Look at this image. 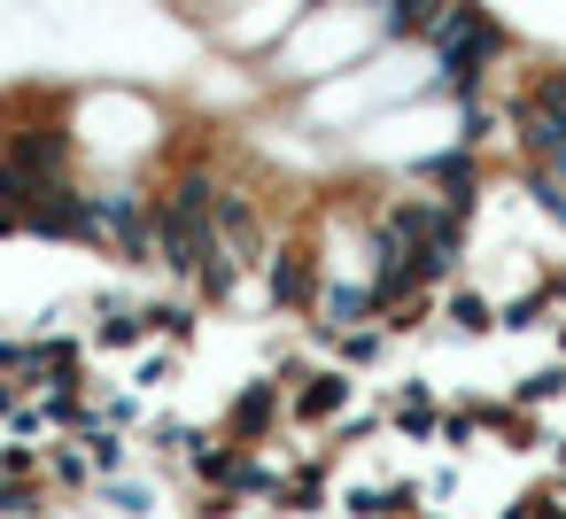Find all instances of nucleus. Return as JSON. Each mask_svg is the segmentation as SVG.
<instances>
[{
    "label": "nucleus",
    "instance_id": "423d86ee",
    "mask_svg": "<svg viewBox=\"0 0 566 519\" xmlns=\"http://www.w3.org/2000/svg\"><path fill=\"white\" fill-rule=\"evenodd\" d=\"M280 426H287V388H280L272 372H264V380H249V388L226 403V419H218V434H226V442H241V449H264Z\"/></svg>",
    "mask_w": 566,
    "mask_h": 519
},
{
    "label": "nucleus",
    "instance_id": "2f4dec72",
    "mask_svg": "<svg viewBox=\"0 0 566 519\" xmlns=\"http://www.w3.org/2000/svg\"><path fill=\"white\" fill-rule=\"evenodd\" d=\"M419 488H427V496H434V504H442V496H458V465H434V473H427V480H419Z\"/></svg>",
    "mask_w": 566,
    "mask_h": 519
},
{
    "label": "nucleus",
    "instance_id": "39448f33",
    "mask_svg": "<svg viewBox=\"0 0 566 519\" xmlns=\"http://www.w3.org/2000/svg\"><path fill=\"white\" fill-rule=\"evenodd\" d=\"M24 233H32V241H78V248H94V210H86V179L40 187V194H32V210H24Z\"/></svg>",
    "mask_w": 566,
    "mask_h": 519
},
{
    "label": "nucleus",
    "instance_id": "6e6552de",
    "mask_svg": "<svg viewBox=\"0 0 566 519\" xmlns=\"http://www.w3.org/2000/svg\"><path fill=\"white\" fill-rule=\"evenodd\" d=\"M210 225H218V248H226L241 272H256V264H264V248H272V241H264V210L249 202V187H233V179H226V187H218Z\"/></svg>",
    "mask_w": 566,
    "mask_h": 519
},
{
    "label": "nucleus",
    "instance_id": "f8f14e48",
    "mask_svg": "<svg viewBox=\"0 0 566 519\" xmlns=\"http://www.w3.org/2000/svg\"><path fill=\"white\" fill-rule=\"evenodd\" d=\"M442 326H450V333H465V341H489V333H496V303H489L481 287L450 279V287H442Z\"/></svg>",
    "mask_w": 566,
    "mask_h": 519
},
{
    "label": "nucleus",
    "instance_id": "b1692460",
    "mask_svg": "<svg viewBox=\"0 0 566 519\" xmlns=\"http://www.w3.org/2000/svg\"><path fill=\"white\" fill-rule=\"evenodd\" d=\"M434 442H442V449H465V442H481V403H450V411L434 419Z\"/></svg>",
    "mask_w": 566,
    "mask_h": 519
},
{
    "label": "nucleus",
    "instance_id": "f257e3e1",
    "mask_svg": "<svg viewBox=\"0 0 566 519\" xmlns=\"http://www.w3.org/2000/svg\"><path fill=\"white\" fill-rule=\"evenodd\" d=\"M427 55H434V94L442 102H481V86L512 55V32L481 9V0H450L442 24L427 32Z\"/></svg>",
    "mask_w": 566,
    "mask_h": 519
},
{
    "label": "nucleus",
    "instance_id": "4c0bfd02",
    "mask_svg": "<svg viewBox=\"0 0 566 519\" xmlns=\"http://www.w3.org/2000/svg\"><path fill=\"white\" fill-rule=\"evenodd\" d=\"M357 9H373V17H380V9H388V0H357Z\"/></svg>",
    "mask_w": 566,
    "mask_h": 519
},
{
    "label": "nucleus",
    "instance_id": "7ed1b4c3",
    "mask_svg": "<svg viewBox=\"0 0 566 519\" xmlns=\"http://www.w3.org/2000/svg\"><path fill=\"white\" fill-rule=\"evenodd\" d=\"M318 279H326V248L311 233H280L264 248V303L287 310V318H311L318 310Z\"/></svg>",
    "mask_w": 566,
    "mask_h": 519
},
{
    "label": "nucleus",
    "instance_id": "ddd939ff",
    "mask_svg": "<svg viewBox=\"0 0 566 519\" xmlns=\"http://www.w3.org/2000/svg\"><path fill=\"white\" fill-rule=\"evenodd\" d=\"M434 419H442L434 388H427V380H403L396 403H388V434H403V442H434Z\"/></svg>",
    "mask_w": 566,
    "mask_h": 519
},
{
    "label": "nucleus",
    "instance_id": "a878e982",
    "mask_svg": "<svg viewBox=\"0 0 566 519\" xmlns=\"http://www.w3.org/2000/svg\"><path fill=\"white\" fill-rule=\"evenodd\" d=\"M566 395V364H543V372H527L520 388H512V403H527V411H543V403H558Z\"/></svg>",
    "mask_w": 566,
    "mask_h": 519
},
{
    "label": "nucleus",
    "instance_id": "412c9836",
    "mask_svg": "<svg viewBox=\"0 0 566 519\" xmlns=\"http://www.w3.org/2000/svg\"><path fill=\"white\" fill-rule=\"evenodd\" d=\"M0 519H48V488H40L32 473L0 480Z\"/></svg>",
    "mask_w": 566,
    "mask_h": 519
},
{
    "label": "nucleus",
    "instance_id": "473e14b6",
    "mask_svg": "<svg viewBox=\"0 0 566 519\" xmlns=\"http://www.w3.org/2000/svg\"><path fill=\"white\" fill-rule=\"evenodd\" d=\"M496 519H535V488H520V496H512V504H504Z\"/></svg>",
    "mask_w": 566,
    "mask_h": 519
},
{
    "label": "nucleus",
    "instance_id": "e433bc0d",
    "mask_svg": "<svg viewBox=\"0 0 566 519\" xmlns=\"http://www.w3.org/2000/svg\"><path fill=\"white\" fill-rule=\"evenodd\" d=\"M551 457H558V473H566V434H558V442H551Z\"/></svg>",
    "mask_w": 566,
    "mask_h": 519
},
{
    "label": "nucleus",
    "instance_id": "f03ea898",
    "mask_svg": "<svg viewBox=\"0 0 566 519\" xmlns=\"http://www.w3.org/2000/svg\"><path fill=\"white\" fill-rule=\"evenodd\" d=\"M86 210H94V248L102 256H117L133 272L156 264V187L148 179H125V171L86 179Z\"/></svg>",
    "mask_w": 566,
    "mask_h": 519
},
{
    "label": "nucleus",
    "instance_id": "9b49d317",
    "mask_svg": "<svg viewBox=\"0 0 566 519\" xmlns=\"http://www.w3.org/2000/svg\"><path fill=\"white\" fill-rule=\"evenodd\" d=\"M442 9H450V0H388V9H380V55L427 40V32L442 24Z\"/></svg>",
    "mask_w": 566,
    "mask_h": 519
},
{
    "label": "nucleus",
    "instance_id": "f3484780",
    "mask_svg": "<svg viewBox=\"0 0 566 519\" xmlns=\"http://www.w3.org/2000/svg\"><path fill=\"white\" fill-rule=\"evenodd\" d=\"M520 194H527L551 225H566V171H551V163H520Z\"/></svg>",
    "mask_w": 566,
    "mask_h": 519
},
{
    "label": "nucleus",
    "instance_id": "ea45409f",
    "mask_svg": "<svg viewBox=\"0 0 566 519\" xmlns=\"http://www.w3.org/2000/svg\"><path fill=\"white\" fill-rule=\"evenodd\" d=\"M411 519H434V511H411Z\"/></svg>",
    "mask_w": 566,
    "mask_h": 519
},
{
    "label": "nucleus",
    "instance_id": "9d476101",
    "mask_svg": "<svg viewBox=\"0 0 566 519\" xmlns=\"http://www.w3.org/2000/svg\"><path fill=\"white\" fill-rule=\"evenodd\" d=\"M94 310H102V318H94V341H102V349H140V341H156V333H148V303L102 295Z\"/></svg>",
    "mask_w": 566,
    "mask_h": 519
},
{
    "label": "nucleus",
    "instance_id": "cd10ccee",
    "mask_svg": "<svg viewBox=\"0 0 566 519\" xmlns=\"http://www.w3.org/2000/svg\"><path fill=\"white\" fill-rule=\"evenodd\" d=\"M427 504V488L419 480H380V519H411Z\"/></svg>",
    "mask_w": 566,
    "mask_h": 519
},
{
    "label": "nucleus",
    "instance_id": "4be33fe9",
    "mask_svg": "<svg viewBox=\"0 0 566 519\" xmlns=\"http://www.w3.org/2000/svg\"><path fill=\"white\" fill-rule=\"evenodd\" d=\"M434 326V295H403V303H388L380 310V333L396 341V333H427Z\"/></svg>",
    "mask_w": 566,
    "mask_h": 519
},
{
    "label": "nucleus",
    "instance_id": "f704fd0d",
    "mask_svg": "<svg viewBox=\"0 0 566 519\" xmlns=\"http://www.w3.org/2000/svg\"><path fill=\"white\" fill-rule=\"evenodd\" d=\"M9 233H24V218H17V210H0V241H9Z\"/></svg>",
    "mask_w": 566,
    "mask_h": 519
},
{
    "label": "nucleus",
    "instance_id": "0eeeda50",
    "mask_svg": "<svg viewBox=\"0 0 566 519\" xmlns=\"http://www.w3.org/2000/svg\"><path fill=\"white\" fill-rule=\"evenodd\" d=\"M349 403H357V372H349V364H311V380L287 395V426H295V434L334 426V419H349Z\"/></svg>",
    "mask_w": 566,
    "mask_h": 519
},
{
    "label": "nucleus",
    "instance_id": "c756f323",
    "mask_svg": "<svg viewBox=\"0 0 566 519\" xmlns=\"http://www.w3.org/2000/svg\"><path fill=\"white\" fill-rule=\"evenodd\" d=\"M0 426H9L17 442H40V434H48V411H40V403H17V411L0 419Z\"/></svg>",
    "mask_w": 566,
    "mask_h": 519
},
{
    "label": "nucleus",
    "instance_id": "393cba45",
    "mask_svg": "<svg viewBox=\"0 0 566 519\" xmlns=\"http://www.w3.org/2000/svg\"><path fill=\"white\" fill-rule=\"evenodd\" d=\"M496 125H504V117H496L489 102H458V148H489Z\"/></svg>",
    "mask_w": 566,
    "mask_h": 519
},
{
    "label": "nucleus",
    "instance_id": "c9c22d12",
    "mask_svg": "<svg viewBox=\"0 0 566 519\" xmlns=\"http://www.w3.org/2000/svg\"><path fill=\"white\" fill-rule=\"evenodd\" d=\"M543 287H551V295H558V303H566V264H558V272H551V279H543Z\"/></svg>",
    "mask_w": 566,
    "mask_h": 519
},
{
    "label": "nucleus",
    "instance_id": "bb28decb",
    "mask_svg": "<svg viewBox=\"0 0 566 519\" xmlns=\"http://www.w3.org/2000/svg\"><path fill=\"white\" fill-rule=\"evenodd\" d=\"M102 496H109V511H125V519H148V511H156V496H148L140 480H102Z\"/></svg>",
    "mask_w": 566,
    "mask_h": 519
},
{
    "label": "nucleus",
    "instance_id": "72a5a7b5",
    "mask_svg": "<svg viewBox=\"0 0 566 519\" xmlns=\"http://www.w3.org/2000/svg\"><path fill=\"white\" fill-rule=\"evenodd\" d=\"M9 411H17V380H9V372H0V419H9Z\"/></svg>",
    "mask_w": 566,
    "mask_h": 519
},
{
    "label": "nucleus",
    "instance_id": "dca6fc26",
    "mask_svg": "<svg viewBox=\"0 0 566 519\" xmlns=\"http://www.w3.org/2000/svg\"><path fill=\"white\" fill-rule=\"evenodd\" d=\"M551 318H558V295H551V287H527V295L496 303V333H535V326H551Z\"/></svg>",
    "mask_w": 566,
    "mask_h": 519
},
{
    "label": "nucleus",
    "instance_id": "aec40b11",
    "mask_svg": "<svg viewBox=\"0 0 566 519\" xmlns=\"http://www.w3.org/2000/svg\"><path fill=\"white\" fill-rule=\"evenodd\" d=\"M71 442L94 457V473H117V465H125V426H109V419H94V426H86V434H71Z\"/></svg>",
    "mask_w": 566,
    "mask_h": 519
},
{
    "label": "nucleus",
    "instance_id": "c85d7f7f",
    "mask_svg": "<svg viewBox=\"0 0 566 519\" xmlns=\"http://www.w3.org/2000/svg\"><path fill=\"white\" fill-rule=\"evenodd\" d=\"M380 434V419L373 411H349V419H334V449H357V442H373Z\"/></svg>",
    "mask_w": 566,
    "mask_h": 519
},
{
    "label": "nucleus",
    "instance_id": "1a4fd4ad",
    "mask_svg": "<svg viewBox=\"0 0 566 519\" xmlns=\"http://www.w3.org/2000/svg\"><path fill=\"white\" fill-rule=\"evenodd\" d=\"M311 318L334 326V333H342V326H373V318H380V295H373V279H334V272H326Z\"/></svg>",
    "mask_w": 566,
    "mask_h": 519
},
{
    "label": "nucleus",
    "instance_id": "7c9ffc66",
    "mask_svg": "<svg viewBox=\"0 0 566 519\" xmlns=\"http://www.w3.org/2000/svg\"><path fill=\"white\" fill-rule=\"evenodd\" d=\"M342 511H349V519H380V480L349 488V496H342Z\"/></svg>",
    "mask_w": 566,
    "mask_h": 519
},
{
    "label": "nucleus",
    "instance_id": "2eb2a0df",
    "mask_svg": "<svg viewBox=\"0 0 566 519\" xmlns=\"http://www.w3.org/2000/svg\"><path fill=\"white\" fill-rule=\"evenodd\" d=\"M280 511H295V519H318L326 504H334V473H326V449H318V465H295L287 480H280V496H272Z\"/></svg>",
    "mask_w": 566,
    "mask_h": 519
},
{
    "label": "nucleus",
    "instance_id": "4468645a",
    "mask_svg": "<svg viewBox=\"0 0 566 519\" xmlns=\"http://www.w3.org/2000/svg\"><path fill=\"white\" fill-rule=\"evenodd\" d=\"M481 434H496L512 457H527V449H543L551 434H543V419L527 411V403H481Z\"/></svg>",
    "mask_w": 566,
    "mask_h": 519
},
{
    "label": "nucleus",
    "instance_id": "20e7f679",
    "mask_svg": "<svg viewBox=\"0 0 566 519\" xmlns=\"http://www.w3.org/2000/svg\"><path fill=\"white\" fill-rule=\"evenodd\" d=\"M403 179L419 187V194H434L442 210H458V218H473V202H481V187H489V156L481 148H434V156H419V163H403Z\"/></svg>",
    "mask_w": 566,
    "mask_h": 519
},
{
    "label": "nucleus",
    "instance_id": "6ab92c4d",
    "mask_svg": "<svg viewBox=\"0 0 566 519\" xmlns=\"http://www.w3.org/2000/svg\"><path fill=\"white\" fill-rule=\"evenodd\" d=\"M48 488H71V496L94 488V457H86L78 442H55V449H48Z\"/></svg>",
    "mask_w": 566,
    "mask_h": 519
},
{
    "label": "nucleus",
    "instance_id": "58836bf2",
    "mask_svg": "<svg viewBox=\"0 0 566 519\" xmlns=\"http://www.w3.org/2000/svg\"><path fill=\"white\" fill-rule=\"evenodd\" d=\"M558 357H566V318H558Z\"/></svg>",
    "mask_w": 566,
    "mask_h": 519
},
{
    "label": "nucleus",
    "instance_id": "5701e85b",
    "mask_svg": "<svg viewBox=\"0 0 566 519\" xmlns=\"http://www.w3.org/2000/svg\"><path fill=\"white\" fill-rule=\"evenodd\" d=\"M171 380H179V349H171V341H156V349L133 364V388H140V395H156V388H171Z\"/></svg>",
    "mask_w": 566,
    "mask_h": 519
},
{
    "label": "nucleus",
    "instance_id": "a211bd4d",
    "mask_svg": "<svg viewBox=\"0 0 566 519\" xmlns=\"http://www.w3.org/2000/svg\"><path fill=\"white\" fill-rule=\"evenodd\" d=\"M195 326H202V310H195V303H148V333H156V341L187 349V341H195Z\"/></svg>",
    "mask_w": 566,
    "mask_h": 519
}]
</instances>
